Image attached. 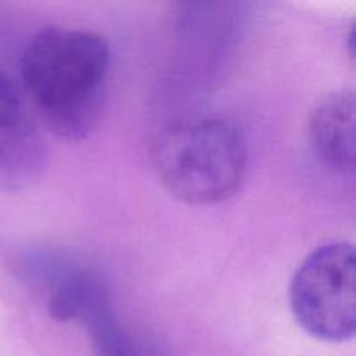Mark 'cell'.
Returning <instances> with one entry per match:
<instances>
[{"label":"cell","mask_w":356,"mask_h":356,"mask_svg":"<svg viewBox=\"0 0 356 356\" xmlns=\"http://www.w3.org/2000/svg\"><path fill=\"white\" fill-rule=\"evenodd\" d=\"M355 247L334 242L313 250L291 282L296 322L325 343L353 339L356 330Z\"/></svg>","instance_id":"3957f363"},{"label":"cell","mask_w":356,"mask_h":356,"mask_svg":"<svg viewBox=\"0 0 356 356\" xmlns=\"http://www.w3.org/2000/svg\"><path fill=\"white\" fill-rule=\"evenodd\" d=\"M111 52L96 31L44 28L21 56V79L38 117L65 141L87 138L101 117Z\"/></svg>","instance_id":"6da1fadb"},{"label":"cell","mask_w":356,"mask_h":356,"mask_svg":"<svg viewBox=\"0 0 356 356\" xmlns=\"http://www.w3.org/2000/svg\"><path fill=\"white\" fill-rule=\"evenodd\" d=\"M355 94L339 90L318 104L309 122V141L320 162L346 174L355 169Z\"/></svg>","instance_id":"5b68a950"},{"label":"cell","mask_w":356,"mask_h":356,"mask_svg":"<svg viewBox=\"0 0 356 356\" xmlns=\"http://www.w3.org/2000/svg\"><path fill=\"white\" fill-rule=\"evenodd\" d=\"M153 165L172 197L184 204L211 205L233 197L247 169L242 132L222 118L177 122L153 146Z\"/></svg>","instance_id":"7a4b0ae2"},{"label":"cell","mask_w":356,"mask_h":356,"mask_svg":"<svg viewBox=\"0 0 356 356\" xmlns=\"http://www.w3.org/2000/svg\"><path fill=\"white\" fill-rule=\"evenodd\" d=\"M47 167V146L19 89L0 72V191H23Z\"/></svg>","instance_id":"277c9868"}]
</instances>
